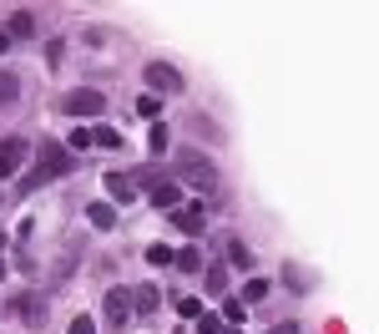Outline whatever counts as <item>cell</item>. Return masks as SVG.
Here are the masks:
<instances>
[{"instance_id":"1","label":"cell","mask_w":379,"mask_h":334,"mask_svg":"<svg viewBox=\"0 0 379 334\" xmlns=\"http://www.w3.org/2000/svg\"><path fill=\"white\" fill-rule=\"evenodd\" d=\"M76 167V157L61 142H41V152H36V167L21 177V192H36V188H46V183H56V177H66Z\"/></svg>"},{"instance_id":"2","label":"cell","mask_w":379,"mask_h":334,"mask_svg":"<svg viewBox=\"0 0 379 334\" xmlns=\"http://www.w3.org/2000/svg\"><path fill=\"white\" fill-rule=\"evenodd\" d=\"M172 183H177V188L187 183V188H202V192H218V188H223V183H218V167L207 162L202 152H177V177H172Z\"/></svg>"},{"instance_id":"3","label":"cell","mask_w":379,"mask_h":334,"mask_svg":"<svg viewBox=\"0 0 379 334\" xmlns=\"http://www.w3.org/2000/svg\"><path fill=\"white\" fill-rule=\"evenodd\" d=\"M157 183H162V172H157V167H137V172H107V192H112V203H122V208L137 198V188L152 192Z\"/></svg>"},{"instance_id":"4","label":"cell","mask_w":379,"mask_h":334,"mask_svg":"<svg viewBox=\"0 0 379 334\" xmlns=\"http://www.w3.org/2000/svg\"><path fill=\"white\" fill-rule=\"evenodd\" d=\"M61 112L66 117H96V112H107V97L91 92V86H76V92L61 97Z\"/></svg>"},{"instance_id":"5","label":"cell","mask_w":379,"mask_h":334,"mask_svg":"<svg viewBox=\"0 0 379 334\" xmlns=\"http://www.w3.org/2000/svg\"><path fill=\"white\" fill-rule=\"evenodd\" d=\"M25 157H31V142H25V137H0V183H10Z\"/></svg>"},{"instance_id":"6","label":"cell","mask_w":379,"mask_h":334,"mask_svg":"<svg viewBox=\"0 0 379 334\" xmlns=\"http://www.w3.org/2000/svg\"><path fill=\"white\" fill-rule=\"evenodd\" d=\"M147 86H152V97H157V92H162V97H177V92H182V71L167 66V61H152V66H147Z\"/></svg>"},{"instance_id":"7","label":"cell","mask_w":379,"mask_h":334,"mask_svg":"<svg viewBox=\"0 0 379 334\" xmlns=\"http://www.w3.org/2000/svg\"><path fill=\"white\" fill-rule=\"evenodd\" d=\"M101 309H107V324H112V329H122L127 319L137 314V309H132V289H107V304H101Z\"/></svg>"},{"instance_id":"8","label":"cell","mask_w":379,"mask_h":334,"mask_svg":"<svg viewBox=\"0 0 379 334\" xmlns=\"http://www.w3.org/2000/svg\"><path fill=\"white\" fill-rule=\"evenodd\" d=\"M147 198H152V208H157V213H177V208H182V188L172 183V177H162V183H157Z\"/></svg>"},{"instance_id":"9","label":"cell","mask_w":379,"mask_h":334,"mask_svg":"<svg viewBox=\"0 0 379 334\" xmlns=\"http://www.w3.org/2000/svg\"><path fill=\"white\" fill-rule=\"evenodd\" d=\"M16 309H21V319H25L31 329H46V319H51L41 294H21V299H16Z\"/></svg>"},{"instance_id":"10","label":"cell","mask_w":379,"mask_h":334,"mask_svg":"<svg viewBox=\"0 0 379 334\" xmlns=\"http://www.w3.org/2000/svg\"><path fill=\"white\" fill-rule=\"evenodd\" d=\"M167 218H172L177 233H192V238H198V233H202V223H207L202 208H177V213H167Z\"/></svg>"},{"instance_id":"11","label":"cell","mask_w":379,"mask_h":334,"mask_svg":"<svg viewBox=\"0 0 379 334\" xmlns=\"http://www.w3.org/2000/svg\"><path fill=\"white\" fill-rule=\"evenodd\" d=\"M86 223L101 228V233H112V228H116V208H112V203H86Z\"/></svg>"},{"instance_id":"12","label":"cell","mask_w":379,"mask_h":334,"mask_svg":"<svg viewBox=\"0 0 379 334\" xmlns=\"http://www.w3.org/2000/svg\"><path fill=\"white\" fill-rule=\"evenodd\" d=\"M157 304H162L157 284H142V289H132V309H137V314H157Z\"/></svg>"},{"instance_id":"13","label":"cell","mask_w":379,"mask_h":334,"mask_svg":"<svg viewBox=\"0 0 379 334\" xmlns=\"http://www.w3.org/2000/svg\"><path fill=\"white\" fill-rule=\"evenodd\" d=\"M16 97H21V76L16 71H0V112L16 107Z\"/></svg>"},{"instance_id":"14","label":"cell","mask_w":379,"mask_h":334,"mask_svg":"<svg viewBox=\"0 0 379 334\" xmlns=\"http://www.w3.org/2000/svg\"><path fill=\"white\" fill-rule=\"evenodd\" d=\"M5 31H10V41H16V36L25 41V36H36V16H31V10H16V16H10V25H5Z\"/></svg>"},{"instance_id":"15","label":"cell","mask_w":379,"mask_h":334,"mask_svg":"<svg viewBox=\"0 0 379 334\" xmlns=\"http://www.w3.org/2000/svg\"><path fill=\"white\" fill-rule=\"evenodd\" d=\"M207 294H213V299H228V268L223 264L207 268Z\"/></svg>"},{"instance_id":"16","label":"cell","mask_w":379,"mask_h":334,"mask_svg":"<svg viewBox=\"0 0 379 334\" xmlns=\"http://www.w3.org/2000/svg\"><path fill=\"white\" fill-rule=\"evenodd\" d=\"M228 264H233V268H253V253H248L243 238H228Z\"/></svg>"},{"instance_id":"17","label":"cell","mask_w":379,"mask_h":334,"mask_svg":"<svg viewBox=\"0 0 379 334\" xmlns=\"http://www.w3.org/2000/svg\"><path fill=\"white\" fill-rule=\"evenodd\" d=\"M147 264H152V268H172V264H177V253L167 248V243H152V248H147Z\"/></svg>"},{"instance_id":"18","label":"cell","mask_w":379,"mask_h":334,"mask_svg":"<svg viewBox=\"0 0 379 334\" xmlns=\"http://www.w3.org/2000/svg\"><path fill=\"white\" fill-rule=\"evenodd\" d=\"M137 112H142V117H147V122H162V97H137Z\"/></svg>"},{"instance_id":"19","label":"cell","mask_w":379,"mask_h":334,"mask_svg":"<svg viewBox=\"0 0 379 334\" xmlns=\"http://www.w3.org/2000/svg\"><path fill=\"white\" fill-rule=\"evenodd\" d=\"M172 268H182V274H198V268H202V248H182Z\"/></svg>"},{"instance_id":"20","label":"cell","mask_w":379,"mask_h":334,"mask_svg":"<svg viewBox=\"0 0 379 334\" xmlns=\"http://www.w3.org/2000/svg\"><path fill=\"white\" fill-rule=\"evenodd\" d=\"M258 299H268V279H248L243 284V304H258Z\"/></svg>"},{"instance_id":"21","label":"cell","mask_w":379,"mask_h":334,"mask_svg":"<svg viewBox=\"0 0 379 334\" xmlns=\"http://www.w3.org/2000/svg\"><path fill=\"white\" fill-rule=\"evenodd\" d=\"M86 147H96V142H91V127H76V132H71V142H66V152L76 157V152H86Z\"/></svg>"},{"instance_id":"22","label":"cell","mask_w":379,"mask_h":334,"mask_svg":"<svg viewBox=\"0 0 379 334\" xmlns=\"http://www.w3.org/2000/svg\"><path fill=\"white\" fill-rule=\"evenodd\" d=\"M91 142H96V147H122V132H116V127H96Z\"/></svg>"},{"instance_id":"23","label":"cell","mask_w":379,"mask_h":334,"mask_svg":"<svg viewBox=\"0 0 379 334\" xmlns=\"http://www.w3.org/2000/svg\"><path fill=\"white\" fill-rule=\"evenodd\" d=\"M177 314H182V319H192V324H198V319H202L207 309H202L198 299H177Z\"/></svg>"},{"instance_id":"24","label":"cell","mask_w":379,"mask_h":334,"mask_svg":"<svg viewBox=\"0 0 379 334\" xmlns=\"http://www.w3.org/2000/svg\"><path fill=\"white\" fill-rule=\"evenodd\" d=\"M223 319L228 324H243V299H223Z\"/></svg>"},{"instance_id":"25","label":"cell","mask_w":379,"mask_h":334,"mask_svg":"<svg viewBox=\"0 0 379 334\" xmlns=\"http://www.w3.org/2000/svg\"><path fill=\"white\" fill-rule=\"evenodd\" d=\"M167 142H172V137H167V127L157 122V127H152V152H157V157H162V152H167Z\"/></svg>"},{"instance_id":"26","label":"cell","mask_w":379,"mask_h":334,"mask_svg":"<svg viewBox=\"0 0 379 334\" xmlns=\"http://www.w3.org/2000/svg\"><path fill=\"white\" fill-rule=\"evenodd\" d=\"M198 334H223V324H218V314H202V319H198Z\"/></svg>"},{"instance_id":"27","label":"cell","mask_w":379,"mask_h":334,"mask_svg":"<svg viewBox=\"0 0 379 334\" xmlns=\"http://www.w3.org/2000/svg\"><path fill=\"white\" fill-rule=\"evenodd\" d=\"M71 334H96V324H91L86 314H76V319H71Z\"/></svg>"},{"instance_id":"28","label":"cell","mask_w":379,"mask_h":334,"mask_svg":"<svg viewBox=\"0 0 379 334\" xmlns=\"http://www.w3.org/2000/svg\"><path fill=\"white\" fill-rule=\"evenodd\" d=\"M268 334H298V319H283V324H273Z\"/></svg>"},{"instance_id":"29","label":"cell","mask_w":379,"mask_h":334,"mask_svg":"<svg viewBox=\"0 0 379 334\" xmlns=\"http://www.w3.org/2000/svg\"><path fill=\"white\" fill-rule=\"evenodd\" d=\"M0 51H10V36H5V31H0Z\"/></svg>"},{"instance_id":"30","label":"cell","mask_w":379,"mask_h":334,"mask_svg":"<svg viewBox=\"0 0 379 334\" xmlns=\"http://www.w3.org/2000/svg\"><path fill=\"white\" fill-rule=\"evenodd\" d=\"M0 279H5V248H0Z\"/></svg>"},{"instance_id":"31","label":"cell","mask_w":379,"mask_h":334,"mask_svg":"<svg viewBox=\"0 0 379 334\" xmlns=\"http://www.w3.org/2000/svg\"><path fill=\"white\" fill-rule=\"evenodd\" d=\"M223 334H238V329H223Z\"/></svg>"},{"instance_id":"32","label":"cell","mask_w":379,"mask_h":334,"mask_svg":"<svg viewBox=\"0 0 379 334\" xmlns=\"http://www.w3.org/2000/svg\"><path fill=\"white\" fill-rule=\"evenodd\" d=\"M0 203H5V192H0Z\"/></svg>"}]
</instances>
